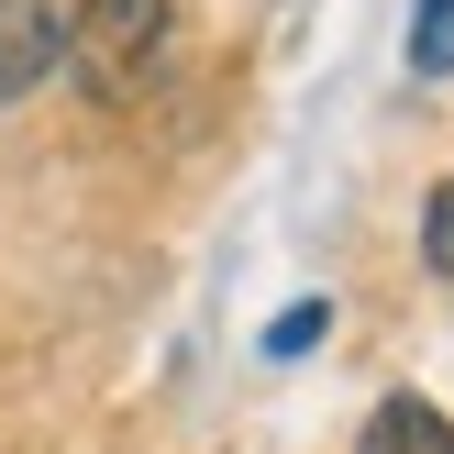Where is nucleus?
Returning a JSON list of instances; mask_svg holds the SVG:
<instances>
[{
    "label": "nucleus",
    "instance_id": "nucleus-1",
    "mask_svg": "<svg viewBox=\"0 0 454 454\" xmlns=\"http://www.w3.org/2000/svg\"><path fill=\"white\" fill-rule=\"evenodd\" d=\"M167 22H177V0H78L67 67L89 78V100H145L155 56H167Z\"/></svg>",
    "mask_w": 454,
    "mask_h": 454
},
{
    "label": "nucleus",
    "instance_id": "nucleus-6",
    "mask_svg": "<svg viewBox=\"0 0 454 454\" xmlns=\"http://www.w3.org/2000/svg\"><path fill=\"white\" fill-rule=\"evenodd\" d=\"M322 322H333V310H322V300H300V310H288V322H278V355H300V344H322Z\"/></svg>",
    "mask_w": 454,
    "mask_h": 454
},
{
    "label": "nucleus",
    "instance_id": "nucleus-5",
    "mask_svg": "<svg viewBox=\"0 0 454 454\" xmlns=\"http://www.w3.org/2000/svg\"><path fill=\"white\" fill-rule=\"evenodd\" d=\"M421 255H433L443 278H454V177L433 189V211H421Z\"/></svg>",
    "mask_w": 454,
    "mask_h": 454
},
{
    "label": "nucleus",
    "instance_id": "nucleus-3",
    "mask_svg": "<svg viewBox=\"0 0 454 454\" xmlns=\"http://www.w3.org/2000/svg\"><path fill=\"white\" fill-rule=\"evenodd\" d=\"M355 454H454V421L433 411V399H388V411L366 421V443Z\"/></svg>",
    "mask_w": 454,
    "mask_h": 454
},
{
    "label": "nucleus",
    "instance_id": "nucleus-2",
    "mask_svg": "<svg viewBox=\"0 0 454 454\" xmlns=\"http://www.w3.org/2000/svg\"><path fill=\"white\" fill-rule=\"evenodd\" d=\"M56 67H67V22L44 12V0H0V100L44 89Z\"/></svg>",
    "mask_w": 454,
    "mask_h": 454
},
{
    "label": "nucleus",
    "instance_id": "nucleus-4",
    "mask_svg": "<svg viewBox=\"0 0 454 454\" xmlns=\"http://www.w3.org/2000/svg\"><path fill=\"white\" fill-rule=\"evenodd\" d=\"M421 78H454V0H421V34H411Z\"/></svg>",
    "mask_w": 454,
    "mask_h": 454
}]
</instances>
